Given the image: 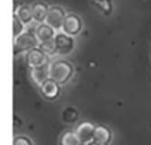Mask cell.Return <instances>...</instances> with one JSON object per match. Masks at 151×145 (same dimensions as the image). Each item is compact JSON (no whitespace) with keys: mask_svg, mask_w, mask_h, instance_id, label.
Returning <instances> with one entry per match:
<instances>
[{"mask_svg":"<svg viewBox=\"0 0 151 145\" xmlns=\"http://www.w3.org/2000/svg\"><path fill=\"white\" fill-rule=\"evenodd\" d=\"M82 29V22L79 16L75 14H67L62 27V32L70 36L78 35Z\"/></svg>","mask_w":151,"mask_h":145,"instance_id":"277c9868","label":"cell"},{"mask_svg":"<svg viewBox=\"0 0 151 145\" xmlns=\"http://www.w3.org/2000/svg\"><path fill=\"white\" fill-rule=\"evenodd\" d=\"M111 139H112L111 131L109 130L108 127H106L104 125L95 126L93 140L100 141V142H102V143L109 144V142H111Z\"/></svg>","mask_w":151,"mask_h":145,"instance_id":"7c38bea8","label":"cell"},{"mask_svg":"<svg viewBox=\"0 0 151 145\" xmlns=\"http://www.w3.org/2000/svg\"><path fill=\"white\" fill-rule=\"evenodd\" d=\"M13 145H33V142L28 137L24 135H18L14 138Z\"/></svg>","mask_w":151,"mask_h":145,"instance_id":"e0dca14e","label":"cell"},{"mask_svg":"<svg viewBox=\"0 0 151 145\" xmlns=\"http://www.w3.org/2000/svg\"><path fill=\"white\" fill-rule=\"evenodd\" d=\"M38 47L48 56H52L57 54V49H56L55 42H54V38L52 39V40L40 43Z\"/></svg>","mask_w":151,"mask_h":145,"instance_id":"9a60e30c","label":"cell"},{"mask_svg":"<svg viewBox=\"0 0 151 145\" xmlns=\"http://www.w3.org/2000/svg\"><path fill=\"white\" fill-rule=\"evenodd\" d=\"M35 35L37 36L38 40L40 43L42 42H46L49 40H52L55 36V30L50 25H48L46 23H42L39 24L35 30Z\"/></svg>","mask_w":151,"mask_h":145,"instance_id":"8fae6325","label":"cell"},{"mask_svg":"<svg viewBox=\"0 0 151 145\" xmlns=\"http://www.w3.org/2000/svg\"><path fill=\"white\" fill-rule=\"evenodd\" d=\"M85 145H108V144L102 143V142H100V141H95V140H92L91 141H90L89 143H87Z\"/></svg>","mask_w":151,"mask_h":145,"instance_id":"ac0fdd59","label":"cell"},{"mask_svg":"<svg viewBox=\"0 0 151 145\" xmlns=\"http://www.w3.org/2000/svg\"><path fill=\"white\" fill-rule=\"evenodd\" d=\"M94 130L95 126L91 123L83 122L77 126L75 133L82 144H87L93 140Z\"/></svg>","mask_w":151,"mask_h":145,"instance_id":"52a82bcc","label":"cell"},{"mask_svg":"<svg viewBox=\"0 0 151 145\" xmlns=\"http://www.w3.org/2000/svg\"><path fill=\"white\" fill-rule=\"evenodd\" d=\"M78 135L75 131H69L64 133L61 138V145H81Z\"/></svg>","mask_w":151,"mask_h":145,"instance_id":"5bb4252c","label":"cell"},{"mask_svg":"<svg viewBox=\"0 0 151 145\" xmlns=\"http://www.w3.org/2000/svg\"><path fill=\"white\" fill-rule=\"evenodd\" d=\"M39 44L40 42L35 35V33L24 31L19 36L14 39V52H15V55L24 52L27 53L35 47H38Z\"/></svg>","mask_w":151,"mask_h":145,"instance_id":"7a4b0ae2","label":"cell"},{"mask_svg":"<svg viewBox=\"0 0 151 145\" xmlns=\"http://www.w3.org/2000/svg\"><path fill=\"white\" fill-rule=\"evenodd\" d=\"M50 78L57 82L60 85L66 84L73 74V65L65 60H56L49 65Z\"/></svg>","mask_w":151,"mask_h":145,"instance_id":"6da1fadb","label":"cell"},{"mask_svg":"<svg viewBox=\"0 0 151 145\" xmlns=\"http://www.w3.org/2000/svg\"><path fill=\"white\" fill-rule=\"evenodd\" d=\"M25 58L27 64L31 69L44 66L49 63V56L45 55L39 47H35L27 52Z\"/></svg>","mask_w":151,"mask_h":145,"instance_id":"8992f818","label":"cell"},{"mask_svg":"<svg viewBox=\"0 0 151 145\" xmlns=\"http://www.w3.org/2000/svg\"><path fill=\"white\" fill-rule=\"evenodd\" d=\"M50 63H47L44 66L32 68L30 70V76L33 82L39 87L42 86V84L46 82L48 79H50Z\"/></svg>","mask_w":151,"mask_h":145,"instance_id":"ba28073f","label":"cell"},{"mask_svg":"<svg viewBox=\"0 0 151 145\" xmlns=\"http://www.w3.org/2000/svg\"><path fill=\"white\" fill-rule=\"evenodd\" d=\"M66 15L67 14H65L63 7L58 6H50V9L48 11V14H47L45 23L50 25L51 27H52L55 31L62 30Z\"/></svg>","mask_w":151,"mask_h":145,"instance_id":"3957f363","label":"cell"},{"mask_svg":"<svg viewBox=\"0 0 151 145\" xmlns=\"http://www.w3.org/2000/svg\"><path fill=\"white\" fill-rule=\"evenodd\" d=\"M57 54L60 56H67L72 53L74 48V40L73 37L70 36L63 32L57 33L54 36Z\"/></svg>","mask_w":151,"mask_h":145,"instance_id":"5b68a950","label":"cell"},{"mask_svg":"<svg viewBox=\"0 0 151 145\" xmlns=\"http://www.w3.org/2000/svg\"><path fill=\"white\" fill-rule=\"evenodd\" d=\"M31 7L33 11L34 21H35L38 24L45 23L47 14H48V11L50 9V6L43 1H37V2H35L31 6Z\"/></svg>","mask_w":151,"mask_h":145,"instance_id":"30bf717a","label":"cell"},{"mask_svg":"<svg viewBox=\"0 0 151 145\" xmlns=\"http://www.w3.org/2000/svg\"><path fill=\"white\" fill-rule=\"evenodd\" d=\"M14 14H15L25 25L31 24L34 21L33 11L30 6H27V5L20 6L17 8L16 11H14Z\"/></svg>","mask_w":151,"mask_h":145,"instance_id":"4fadbf2b","label":"cell"},{"mask_svg":"<svg viewBox=\"0 0 151 145\" xmlns=\"http://www.w3.org/2000/svg\"><path fill=\"white\" fill-rule=\"evenodd\" d=\"M24 26L25 25L14 14L13 17V32H14V39L19 36L21 34L24 32Z\"/></svg>","mask_w":151,"mask_h":145,"instance_id":"2e32d148","label":"cell"},{"mask_svg":"<svg viewBox=\"0 0 151 145\" xmlns=\"http://www.w3.org/2000/svg\"><path fill=\"white\" fill-rule=\"evenodd\" d=\"M40 89L43 95L48 100L56 99L59 96L60 92H61L60 84L51 78L48 79L46 82H45L42 84V86L40 87Z\"/></svg>","mask_w":151,"mask_h":145,"instance_id":"9c48e42d","label":"cell"}]
</instances>
